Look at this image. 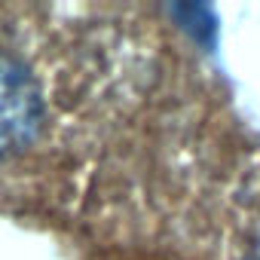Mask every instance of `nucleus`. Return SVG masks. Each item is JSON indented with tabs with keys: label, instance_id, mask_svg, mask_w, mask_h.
Wrapping results in <instances>:
<instances>
[{
	"label": "nucleus",
	"instance_id": "f257e3e1",
	"mask_svg": "<svg viewBox=\"0 0 260 260\" xmlns=\"http://www.w3.org/2000/svg\"><path fill=\"white\" fill-rule=\"evenodd\" d=\"M43 95L34 74L10 52H0V156L28 147L43 125Z\"/></svg>",
	"mask_w": 260,
	"mask_h": 260
}]
</instances>
